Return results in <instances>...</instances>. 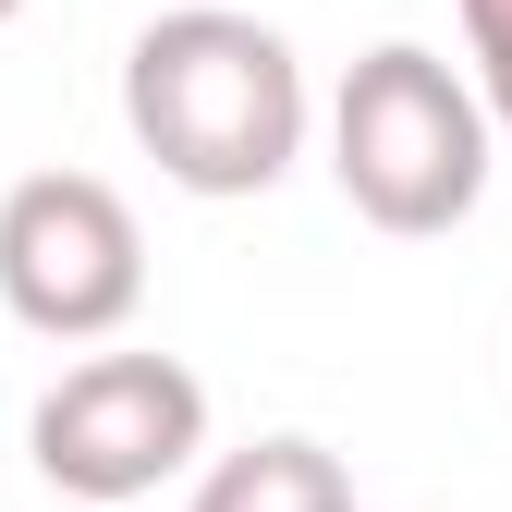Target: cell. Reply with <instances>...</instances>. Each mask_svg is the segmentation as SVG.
Listing matches in <instances>:
<instances>
[{"label":"cell","mask_w":512,"mask_h":512,"mask_svg":"<svg viewBox=\"0 0 512 512\" xmlns=\"http://www.w3.org/2000/svg\"><path fill=\"white\" fill-rule=\"evenodd\" d=\"M0 305L37 342H110L147 305V232L98 171H25L0 196Z\"/></svg>","instance_id":"cell-4"},{"label":"cell","mask_w":512,"mask_h":512,"mask_svg":"<svg viewBox=\"0 0 512 512\" xmlns=\"http://www.w3.org/2000/svg\"><path fill=\"white\" fill-rule=\"evenodd\" d=\"M25 452H37V476L61 500L122 512V500L171 488L183 464L208 452V378L183 354H86V366H61L37 391Z\"/></svg>","instance_id":"cell-3"},{"label":"cell","mask_w":512,"mask_h":512,"mask_svg":"<svg viewBox=\"0 0 512 512\" xmlns=\"http://www.w3.org/2000/svg\"><path fill=\"white\" fill-rule=\"evenodd\" d=\"M183 512H354V476H342V452L330 439H244V452H220L208 476H196V500Z\"/></svg>","instance_id":"cell-5"},{"label":"cell","mask_w":512,"mask_h":512,"mask_svg":"<svg viewBox=\"0 0 512 512\" xmlns=\"http://www.w3.org/2000/svg\"><path fill=\"white\" fill-rule=\"evenodd\" d=\"M122 122L183 196H269L305 147V61L281 25L183 0L122 49Z\"/></svg>","instance_id":"cell-1"},{"label":"cell","mask_w":512,"mask_h":512,"mask_svg":"<svg viewBox=\"0 0 512 512\" xmlns=\"http://www.w3.org/2000/svg\"><path fill=\"white\" fill-rule=\"evenodd\" d=\"M464 49H476V98L512 135V0H464Z\"/></svg>","instance_id":"cell-6"},{"label":"cell","mask_w":512,"mask_h":512,"mask_svg":"<svg viewBox=\"0 0 512 512\" xmlns=\"http://www.w3.org/2000/svg\"><path fill=\"white\" fill-rule=\"evenodd\" d=\"M488 135H500V122H488L476 74H452V61L415 49V37H378L342 74V98H330V183H342L354 220L427 244V232L476 220Z\"/></svg>","instance_id":"cell-2"},{"label":"cell","mask_w":512,"mask_h":512,"mask_svg":"<svg viewBox=\"0 0 512 512\" xmlns=\"http://www.w3.org/2000/svg\"><path fill=\"white\" fill-rule=\"evenodd\" d=\"M13 13H25V0H0V25H13Z\"/></svg>","instance_id":"cell-7"}]
</instances>
